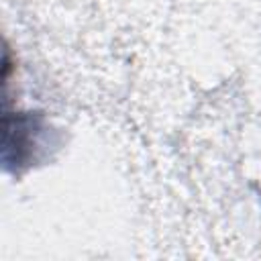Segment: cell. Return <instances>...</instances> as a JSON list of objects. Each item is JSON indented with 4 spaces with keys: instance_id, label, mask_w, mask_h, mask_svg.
Masks as SVG:
<instances>
[]
</instances>
